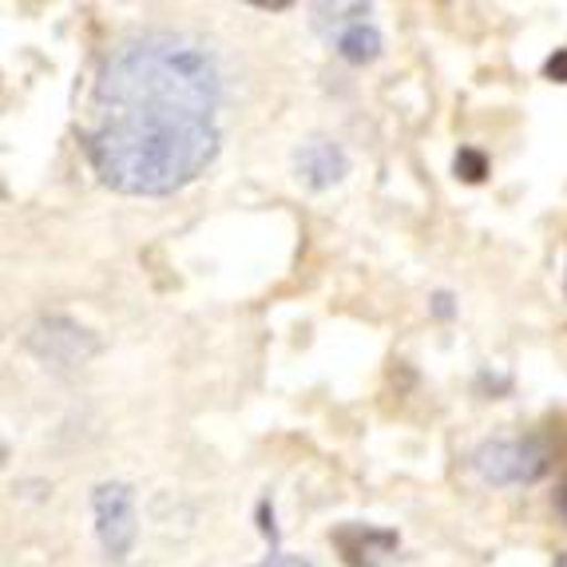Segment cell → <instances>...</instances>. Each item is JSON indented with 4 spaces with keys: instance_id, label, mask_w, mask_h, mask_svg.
Masks as SVG:
<instances>
[{
    "instance_id": "1",
    "label": "cell",
    "mask_w": 567,
    "mask_h": 567,
    "mask_svg": "<svg viewBox=\"0 0 567 567\" xmlns=\"http://www.w3.org/2000/svg\"><path fill=\"white\" fill-rule=\"evenodd\" d=\"M223 68L215 52L183 32H135L112 48L92 92L95 115L215 123Z\"/></svg>"
},
{
    "instance_id": "2",
    "label": "cell",
    "mask_w": 567,
    "mask_h": 567,
    "mask_svg": "<svg viewBox=\"0 0 567 567\" xmlns=\"http://www.w3.org/2000/svg\"><path fill=\"white\" fill-rule=\"evenodd\" d=\"M80 143L104 187L135 199H159L210 167L218 155V123L95 115Z\"/></svg>"
},
{
    "instance_id": "3",
    "label": "cell",
    "mask_w": 567,
    "mask_h": 567,
    "mask_svg": "<svg viewBox=\"0 0 567 567\" xmlns=\"http://www.w3.org/2000/svg\"><path fill=\"white\" fill-rule=\"evenodd\" d=\"M473 473L484 484L496 488H516V484H536L551 468V445L548 436L524 433V436H492L484 445L473 449L468 456Z\"/></svg>"
},
{
    "instance_id": "4",
    "label": "cell",
    "mask_w": 567,
    "mask_h": 567,
    "mask_svg": "<svg viewBox=\"0 0 567 567\" xmlns=\"http://www.w3.org/2000/svg\"><path fill=\"white\" fill-rule=\"evenodd\" d=\"M313 29L330 40V48L338 52L346 64L361 68L385 52V37L378 32V24H369V4H313Z\"/></svg>"
},
{
    "instance_id": "5",
    "label": "cell",
    "mask_w": 567,
    "mask_h": 567,
    "mask_svg": "<svg viewBox=\"0 0 567 567\" xmlns=\"http://www.w3.org/2000/svg\"><path fill=\"white\" fill-rule=\"evenodd\" d=\"M24 350L40 361V365L68 373V369H80L100 353V341L92 330H84L80 322L64 318V313H44L29 326L24 333Z\"/></svg>"
},
{
    "instance_id": "6",
    "label": "cell",
    "mask_w": 567,
    "mask_h": 567,
    "mask_svg": "<svg viewBox=\"0 0 567 567\" xmlns=\"http://www.w3.org/2000/svg\"><path fill=\"white\" fill-rule=\"evenodd\" d=\"M92 516H95V539L107 559L123 564L132 556L140 539V520H135V492L123 481H104L92 492Z\"/></svg>"
},
{
    "instance_id": "7",
    "label": "cell",
    "mask_w": 567,
    "mask_h": 567,
    "mask_svg": "<svg viewBox=\"0 0 567 567\" xmlns=\"http://www.w3.org/2000/svg\"><path fill=\"white\" fill-rule=\"evenodd\" d=\"M293 175L310 190H330L350 175V155H346V147L338 140L313 135L293 152Z\"/></svg>"
},
{
    "instance_id": "8",
    "label": "cell",
    "mask_w": 567,
    "mask_h": 567,
    "mask_svg": "<svg viewBox=\"0 0 567 567\" xmlns=\"http://www.w3.org/2000/svg\"><path fill=\"white\" fill-rule=\"evenodd\" d=\"M453 171H456V179H464V183H484V175H488V155L476 152V147H461L453 159Z\"/></svg>"
},
{
    "instance_id": "9",
    "label": "cell",
    "mask_w": 567,
    "mask_h": 567,
    "mask_svg": "<svg viewBox=\"0 0 567 567\" xmlns=\"http://www.w3.org/2000/svg\"><path fill=\"white\" fill-rule=\"evenodd\" d=\"M429 313H433L436 322H453V318H456V298L449 290H436L433 298H429Z\"/></svg>"
},
{
    "instance_id": "10",
    "label": "cell",
    "mask_w": 567,
    "mask_h": 567,
    "mask_svg": "<svg viewBox=\"0 0 567 567\" xmlns=\"http://www.w3.org/2000/svg\"><path fill=\"white\" fill-rule=\"evenodd\" d=\"M544 76L556 80V84H567V48H556V52L544 60Z\"/></svg>"
},
{
    "instance_id": "11",
    "label": "cell",
    "mask_w": 567,
    "mask_h": 567,
    "mask_svg": "<svg viewBox=\"0 0 567 567\" xmlns=\"http://www.w3.org/2000/svg\"><path fill=\"white\" fill-rule=\"evenodd\" d=\"M476 389H492V393H508L512 378L508 373H492V369H481V378H476Z\"/></svg>"
},
{
    "instance_id": "12",
    "label": "cell",
    "mask_w": 567,
    "mask_h": 567,
    "mask_svg": "<svg viewBox=\"0 0 567 567\" xmlns=\"http://www.w3.org/2000/svg\"><path fill=\"white\" fill-rule=\"evenodd\" d=\"M258 528H262V536L270 539V544H278V528H275V504L262 501L258 504Z\"/></svg>"
},
{
    "instance_id": "13",
    "label": "cell",
    "mask_w": 567,
    "mask_h": 567,
    "mask_svg": "<svg viewBox=\"0 0 567 567\" xmlns=\"http://www.w3.org/2000/svg\"><path fill=\"white\" fill-rule=\"evenodd\" d=\"M255 567H313V564H306L302 556H286V551H275V556H266L262 564H255Z\"/></svg>"
},
{
    "instance_id": "14",
    "label": "cell",
    "mask_w": 567,
    "mask_h": 567,
    "mask_svg": "<svg viewBox=\"0 0 567 567\" xmlns=\"http://www.w3.org/2000/svg\"><path fill=\"white\" fill-rule=\"evenodd\" d=\"M556 512H559V520L567 524V481H564V488L556 492Z\"/></svg>"
},
{
    "instance_id": "15",
    "label": "cell",
    "mask_w": 567,
    "mask_h": 567,
    "mask_svg": "<svg viewBox=\"0 0 567 567\" xmlns=\"http://www.w3.org/2000/svg\"><path fill=\"white\" fill-rule=\"evenodd\" d=\"M556 567H567V551H564V556L556 559Z\"/></svg>"
},
{
    "instance_id": "16",
    "label": "cell",
    "mask_w": 567,
    "mask_h": 567,
    "mask_svg": "<svg viewBox=\"0 0 567 567\" xmlns=\"http://www.w3.org/2000/svg\"><path fill=\"white\" fill-rule=\"evenodd\" d=\"M564 290H567V278H564Z\"/></svg>"
}]
</instances>
